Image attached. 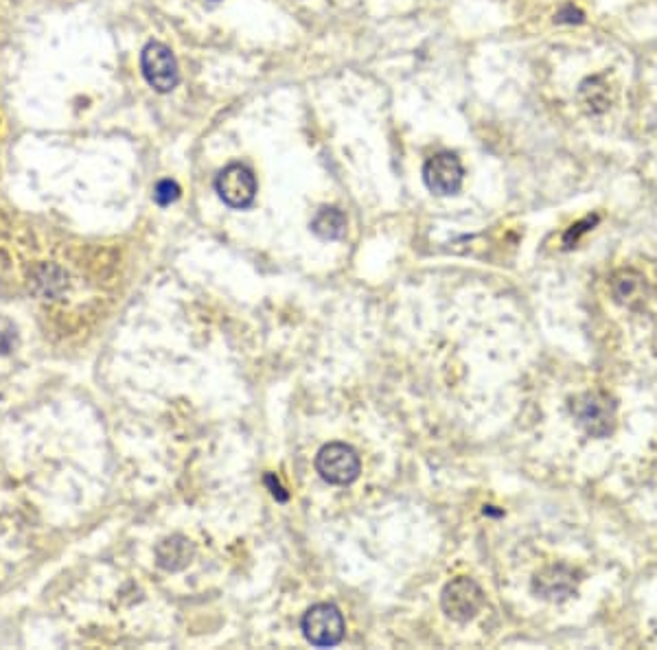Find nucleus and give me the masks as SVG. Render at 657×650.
<instances>
[{
    "instance_id": "39448f33",
    "label": "nucleus",
    "mask_w": 657,
    "mask_h": 650,
    "mask_svg": "<svg viewBox=\"0 0 657 650\" xmlns=\"http://www.w3.org/2000/svg\"><path fill=\"white\" fill-rule=\"evenodd\" d=\"M141 68L147 84L158 92H171L180 81L174 53L163 42H149L141 53Z\"/></svg>"
},
{
    "instance_id": "9b49d317",
    "label": "nucleus",
    "mask_w": 657,
    "mask_h": 650,
    "mask_svg": "<svg viewBox=\"0 0 657 650\" xmlns=\"http://www.w3.org/2000/svg\"><path fill=\"white\" fill-rule=\"evenodd\" d=\"M311 232L325 241L342 239L344 232H347V217H344V213L333 206L320 208L316 217L311 219Z\"/></svg>"
},
{
    "instance_id": "6e6552de",
    "label": "nucleus",
    "mask_w": 657,
    "mask_h": 650,
    "mask_svg": "<svg viewBox=\"0 0 657 650\" xmlns=\"http://www.w3.org/2000/svg\"><path fill=\"white\" fill-rule=\"evenodd\" d=\"M533 589L546 600H566L576 591V574L566 565L546 567L535 576Z\"/></svg>"
},
{
    "instance_id": "ddd939ff",
    "label": "nucleus",
    "mask_w": 657,
    "mask_h": 650,
    "mask_svg": "<svg viewBox=\"0 0 657 650\" xmlns=\"http://www.w3.org/2000/svg\"><path fill=\"white\" fill-rule=\"evenodd\" d=\"M178 197H180V187H178L176 182L160 180L156 184V189H154V200H156V204L169 206V204H174L178 200Z\"/></svg>"
},
{
    "instance_id": "4468645a",
    "label": "nucleus",
    "mask_w": 657,
    "mask_h": 650,
    "mask_svg": "<svg viewBox=\"0 0 657 650\" xmlns=\"http://www.w3.org/2000/svg\"><path fill=\"white\" fill-rule=\"evenodd\" d=\"M16 346V327L7 318H0V355H7Z\"/></svg>"
},
{
    "instance_id": "20e7f679",
    "label": "nucleus",
    "mask_w": 657,
    "mask_h": 650,
    "mask_svg": "<svg viewBox=\"0 0 657 650\" xmlns=\"http://www.w3.org/2000/svg\"><path fill=\"white\" fill-rule=\"evenodd\" d=\"M215 189L226 206L244 211V208L252 206V202H255L257 197V178L246 165L233 162V165H228L226 169L219 171V176L215 180Z\"/></svg>"
},
{
    "instance_id": "2eb2a0df",
    "label": "nucleus",
    "mask_w": 657,
    "mask_h": 650,
    "mask_svg": "<svg viewBox=\"0 0 657 650\" xmlns=\"http://www.w3.org/2000/svg\"><path fill=\"white\" fill-rule=\"evenodd\" d=\"M265 482H268V484H270V489H272V495H274L276 499H279V502H285V499H287V495L283 493V486L279 484V480H276V482H274V475H268V478H265Z\"/></svg>"
},
{
    "instance_id": "0eeeda50",
    "label": "nucleus",
    "mask_w": 657,
    "mask_h": 650,
    "mask_svg": "<svg viewBox=\"0 0 657 650\" xmlns=\"http://www.w3.org/2000/svg\"><path fill=\"white\" fill-rule=\"evenodd\" d=\"M463 178V165L449 152L436 154L423 165V182L434 195H456L463 187Z\"/></svg>"
},
{
    "instance_id": "7ed1b4c3",
    "label": "nucleus",
    "mask_w": 657,
    "mask_h": 650,
    "mask_svg": "<svg viewBox=\"0 0 657 650\" xmlns=\"http://www.w3.org/2000/svg\"><path fill=\"white\" fill-rule=\"evenodd\" d=\"M484 605V591L476 580L467 576L454 578L452 583H447L443 594H441V607L449 620L465 624L474 620Z\"/></svg>"
},
{
    "instance_id": "f03ea898",
    "label": "nucleus",
    "mask_w": 657,
    "mask_h": 650,
    "mask_svg": "<svg viewBox=\"0 0 657 650\" xmlns=\"http://www.w3.org/2000/svg\"><path fill=\"white\" fill-rule=\"evenodd\" d=\"M316 471L329 484L347 486L357 480V475L362 471V462L353 447L344 443H331L318 451Z\"/></svg>"
},
{
    "instance_id": "f257e3e1",
    "label": "nucleus",
    "mask_w": 657,
    "mask_h": 650,
    "mask_svg": "<svg viewBox=\"0 0 657 650\" xmlns=\"http://www.w3.org/2000/svg\"><path fill=\"white\" fill-rule=\"evenodd\" d=\"M572 414L587 436L607 438L616 427V403L605 392H585L572 401Z\"/></svg>"
},
{
    "instance_id": "1a4fd4ad",
    "label": "nucleus",
    "mask_w": 657,
    "mask_h": 650,
    "mask_svg": "<svg viewBox=\"0 0 657 650\" xmlns=\"http://www.w3.org/2000/svg\"><path fill=\"white\" fill-rule=\"evenodd\" d=\"M156 559L158 565L167 572H178L182 567H187L193 559V545L187 537L174 535L167 537L158 543L156 548Z\"/></svg>"
},
{
    "instance_id": "f8f14e48",
    "label": "nucleus",
    "mask_w": 657,
    "mask_h": 650,
    "mask_svg": "<svg viewBox=\"0 0 657 650\" xmlns=\"http://www.w3.org/2000/svg\"><path fill=\"white\" fill-rule=\"evenodd\" d=\"M579 99L587 112L601 114L609 108L612 97H609V86L603 77H590L585 79L579 88Z\"/></svg>"
},
{
    "instance_id": "9d476101",
    "label": "nucleus",
    "mask_w": 657,
    "mask_h": 650,
    "mask_svg": "<svg viewBox=\"0 0 657 650\" xmlns=\"http://www.w3.org/2000/svg\"><path fill=\"white\" fill-rule=\"evenodd\" d=\"M612 294L620 305L638 307L647 296V283L644 276L636 270H620L612 278Z\"/></svg>"
},
{
    "instance_id": "423d86ee",
    "label": "nucleus",
    "mask_w": 657,
    "mask_h": 650,
    "mask_svg": "<svg viewBox=\"0 0 657 650\" xmlns=\"http://www.w3.org/2000/svg\"><path fill=\"white\" fill-rule=\"evenodd\" d=\"M303 633L307 642L320 648L340 644L344 637V618L340 609L336 605H329V602L311 607L303 615Z\"/></svg>"
}]
</instances>
